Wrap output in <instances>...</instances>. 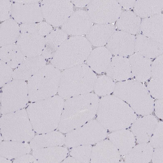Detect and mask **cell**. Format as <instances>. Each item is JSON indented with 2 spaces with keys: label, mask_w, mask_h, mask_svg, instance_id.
Segmentation results:
<instances>
[{
  "label": "cell",
  "mask_w": 163,
  "mask_h": 163,
  "mask_svg": "<svg viewBox=\"0 0 163 163\" xmlns=\"http://www.w3.org/2000/svg\"><path fill=\"white\" fill-rule=\"evenodd\" d=\"M99 101L97 95L90 93L66 99L58 130L66 133L88 122L95 115Z\"/></svg>",
  "instance_id": "1"
},
{
  "label": "cell",
  "mask_w": 163,
  "mask_h": 163,
  "mask_svg": "<svg viewBox=\"0 0 163 163\" xmlns=\"http://www.w3.org/2000/svg\"><path fill=\"white\" fill-rule=\"evenodd\" d=\"M97 78L87 64H82L65 69L61 74L59 96L66 99L90 93Z\"/></svg>",
  "instance_id": "2"
},
{
  "label": "cell",
  "mask_w": 163,
  "mask_h": 163,
  "mask_svg": "<svg viewBox=\"0 0 163 163\" xmlns=\"http://www.w3.org/2000/svg\"><path fill=\"white\" fill-rule=\"evenodd\" d=\"M64 101L59 96L33 102L28 111L32 123L38 131H50L58 127Z\"/></svg>",
  "instance_id": "3"
},
{
  "label": "cell",
  "mask_w": 163,
  "mask_h": 163,
  "mask_svg": "<svg viewBox=\"0 0 163 163\" xmlns=\"http://www.w3.org/2000/svg\"><path fill=\"white\" fill-rule=\"evenodd\" d=\"M92 49L91 43L83 36L67 38L52 57L51 65L60 70H64L83 64Z\"/></svg>",
  "instance_id": "4"
},
{
  "label": "cell",
  "mask_w": 163,
  "mask_h": 163,
  "mask_svg": "<svg viewBox=\"0 0 163 163\" xmlns=\"http://www.w3.org/2000/svg\"><path fill=\"white\" fill-rule=\"evenodd\" d=\"M61 72L52 65H46L28 80L29 101L32 102L47 99L58 92Z\"/></svg>",
  "instance_id": "5"
},
{
  "label": "cell",
  "mask_w": 163,
  "mask_h": 163,
  "mask_svg": "<svg viewBox=\"0 0 163 163\" xmlns=\"http://www.w3.org/2000/svg\"><path fill=\"white\" fill-rule=\"evenodd\" d=\"M28 101L27 84L25 81L14 79L3 86L1 95L3 112L22 107L27 105Z\"/></svg>",
  "instance_id": "6"
},
{
  "label": "cell",
  "mask_w": 163,
  "mask_h": 163,
  "mask_svg": "<svg viewBox=\"0 0 163 163\" xmlns=\"http://www.w3.org/2000/svg\"><path fill=\"white\" fill-rule=\"evenodd\" d=\"M87 12L92 22L105 24L116 21L122 11L117 0H91Z\"/></svg>",
  "instance_id": "7"
},
{
  "label": "cell",
  "mask_w": 163,
  "mask_h": 163,
  "mask_svg": "<svg viewBox=\"0 0 163 163\" xmlns=\"http://www.w3.org/2000/svg\"><path fill=\"white\" fill-rule=\"evenodd\" d=\"M42 6L46 20L55 26H62L73 13V5L70 0L44 1Z\"/></svg>",
  "instance_id": "8"
},
{
  "label": "cell",
  "mask_w": 163,
  "mask_h": 163,
  "mask_svg": "<svg viewBox=\"0 0 163 163\" xmlns=\"http://www.w3.org/2000/svg\"><path fill=\"white\" fill-rule=\"evenodd\" d=\"M135 37L120 31H115L106 44V48L114 55L126 57L134 52Z\"/></svg>",
  "instance_id": "9"
},
{
  "label": "cell",
  "mask_w": 163,
  "mask_h": 163,
  "mask_svg": "<svg viewBox=\"0 0 163 163\" xmlns=\"http://www.w3.org/2000/svg\"><path fill=\"white\" fill-rule=\"evenodd\" d=\"M92 21L87 12L78 10L72 13L62 27L67 34L81 36L88 32L92 26Z\"/></svg>",
  "instance_id": "10"
},
{
  "label": "cell",
  "mask_w": 163,
  "mask_h": 163,
  "mask_svg": "<svg viewBox=\"0 0 163 163\" xmlns=\"http://www.w3.org/2000/svg\"><path fill=\"white\" fill-rule=\"evenodd\" d=\"M46 64L45 58L42 55L27 57L15 68L13 78L24 81L28 80Z\"/></svg>",
  "instance_id": "11"
},
{
  "label": "cell",
  "mask_w": 163,
  "mask_h": 163,
  "mask_svg": "<svg viewBox=\"0 0 163 163\" xmlns=\"http://www.w3.org/2000/svg\"><path fill=\"white\" fill-rule=\"evenodd\" d=\"M45 45V38L37 34L24 35L19 38L17 46L25 56L32 57L42 54Z\"/></svg>",
  "instance_id": "12"
},
{
  "label": "cell",
  "mask_w": 163,
  "mask_h": 163,
  "mask_svg": "<svg viewBox=\"0 0 163 163\" xmlns=\"http://www.w3.org/2000/svg\"><path fill=\"white\" fill-rule=\"evenodd\" d=\"M134 52L144 57L153 58L162 54L163 44L139 34L135 37Z\"/></svg>",
  "instance_id": "13"
},
{
  "label": "cell",
  "mask_w": 163,
  "mask_h": 163,
  "mask_svg": "<svg viewBox=\"0 0 163 163\" xmlns=\"http://www.w3.org/2000/svg\"><path fill=\"white\" fill-rule=\"evenodd\" d=\"M163 16L160 13L143 18L141 21L140 29L142 34L162 44Z\"/></svg>",
  "instance_id": "14"
},
{
  "label": "cell",
  "mask_w": 163,
  "mask_h": 163,
  "mask_svg": "<svg viewBox=\"0 0 163 163\" xmlns=\"http://www.w3.org/2000/svg\"><path fill=\"white\" fill-rule=\"evenodd\" d=\"M106 71L108 76L116 80H126L132 76L129 59L121 56L112 58Z\"/></svg>",
  "instance_id": "15"
},
{
  "label": "cell",
  "mask_w": 163,
  "mask_h": 163,
  "mask_svg": "<svg viewBox=\"0 0 163 163\" xmlns=\"http://www.w3.org/2000/svg\"><path fill=\"white\" fill-rule=\"evenodd\" d=\"M115 29L112 24H97L92 26L86 33V38L91 45L102 47L106 44Z\"/></svg>",
  "instance_id": "16"
},
{
  "label": "cell",
  "mask_w": 163,
  "mask_h": 163,
  "mask_svg": "<svg viewBox=\"0 0 163 163\" xmlns=\"http://www.w3.org/2000/svg\"><path fill=\"white\" fill-rule=\"evenodd\" d=\"M112 54L103 47L92 50L87 60V65L98 73L106 71L112 58Z\"/></svg>",
  "instance_id": "17"
},
{
  "label": "cell",
  "mask_w": 163,
  "mask_h": 163,
  "mask_svg": "<svg viewBox=\"0 0 163 163\" xmlns=\"http://www.w3.org/2000/svg\"><path fill=\"white\" fill-rule=\"evenodd\" d=\"M132 76L137 80L144 82L151 76V60L149 58L135 53L129 59Z\"/></svg>",
  "instance_id": "18"
},
{
  "label": "cell",
  "mask_w": 163,
  "mask_h": 163,
  "mask_svg": "<svg viewBox=\"0 0 163 163\" xmlns=\"http://www.w3.org/2000/svg\"><path fill=\"white\" fill-rule=\"evenodd\" d=\"M141 21L134 12L128 10L122 12L116 25L120 30L134 35L140 32Z\"/></svg>",
  "instance_id": "19"
},
{
  "label": "cell",
  "mask_w": 163,
  "mask_h": 163,
  "mask_svg": "<svg viewBox=\"0 0 163 163\" xmlns=\"http://www.w3.org/2000/svg\"><path fill=\"white\" fill-rule=\"evenodd\" d=\"M163 6L162 0H136L134 12L140 18H147L160 13Z\"/></svg>",
  "instance_id": "20"
},
{
  "label": "cell",
  "mask_w": 163,
  "mask_h": 163,
  "mask_svg": "<svg viewBox=\"0 0 163 163\" xmlns=\"http://www.w3.org/2000/svg\"><path fill=\"white\" fill-rule=\"evenodd\" d=\"M67 34L57 29L49 33L45 38V45L41 55L45 58H52L61 44L67 39Z\"/></svg>",
  "instance_id": "21"
},
{
  "label": "cell",
  "mask_w": 163,
  "mask_h": 163,
  "mask_svg": "<svg viewBox=\"0 0 163 163\" xmlns=\"http://www.w3.org/2000/svg\"><path fill=\"white\" fill-rule=\"evenodd\" d=\"M0 59L13 69L17 68L25 58L18 46L11 44L3 46L1 48Z\"/></svg>",
  "instance_id": "22"
},
{
  "label": "cell",
  "mask_w": 163,
  "mask_h": 163,
  "mask_svg": "<svg viewBox=\"0 0 163 163\" xmlns=\"http://www.w3.org/2000/svg\"><path fill=\"white\" fill-rule=\"evenodd\" d=\"M39 152L40 160L44 162H60L66 157L68 153L67 148L60 146Z\"/></svg>",
  "instance_id": "23"
},
{
  "label": "cell",
  "mask_w": 163,
  "mask_h": 163,
  "mask_svg": "<svg viewBox=\"0 0 163 163\" xmlns=\"http://www.w3.org/2000/svg\"><path fill=\"white\" fill-rule=\"evenodd\" d=\"M115 85L113 79L110 77L102 75L97 78L93 90L97 95L105 96L113 92Z\"/></svg>",
  "instance_id": "24"
},
{
  "label": "cell",
  "mask_w": 163,
  "mask_h": 163,
  "mask_svg": "<svg viewBox=\"0 0 163 163\" xmlns=\"http://www.w3.org/2000/svg\"><path fill=\"white\" fill-rule=\"evenodd\" d=\"M37 142L38 146H61L65 143V136L61 132H55L47 135L39 137Z\"/></svg>",
  "instance_id": "25"
},
{
  "label": "cell",
  "mask_w": 163,
  "mask_h": 163,
  "mask_svg": "<svg viewBox=\"0 0 163 163\" xmlns=\"http://www.w3.org/2000/svg\"><path fill=\"white\" fill-rule=\"evenodd\" d=\"M163 54L158 56L151 63V76L153 79L163 80Z\"/></svg>",
  "instance_id": "26"
},
{
  "label": "cell",
  "mask_w": 163,
  "mask_h": 163,
  "mask_svg": "<svg viewBox=\"0 0 163 163\" xmlns=\"http://www.w3.org/2000/svg\"><path fill=\"white\" fill-rule=\"evenodd\" d=\"M147 89L153 97L158 99L163 98V80L153 79L148 83Z\"/></svg>",
  "instance_id": "27"
},
{
  "label": "cell",
  "mask_w": 163,
  "mask_h": 163,
  "mask_svg": "<svg viewBox=\"0 0 163 163\" xmlns=\"http://www.w3.org/2000/svg\"><path fill=\"white\" fill-rule=\"evenodd\" d=\"M0 86H3L13 78L12 68L3 61H0Z\"/></svg>",
  "instance_id": "28"
},
{
  "label": "cell",
  "mask_w": 163,
  "mask_h": 163,
  "mask_svg": "<svg viewBox=\"0 0 163 163\" xmlns=\"http://www.w3.org/2000/svg\"><path fill=\"white\" fill-rule=\"evenodd\" d=\"M90 148L88 147H83L74 148L70 151L72 156L81 162H86L88 161Z\"/></svg>",
  "instance_id": "29"
},
{
  "label": "cell",
  "mask_w": 163,
  "mask_h": 163,
  "mask_svg": "<svg viewBox=\"0 0 163 163\" xmlns=\"http://www.w3.org/2000/svg\"><path fill=\"white\" fill-rule=\"evenodd\" d=\"M50 26L45 23H41L38 25V34L42 36L48 34L52 30Z\"/></svg>",
  "instance_id": "30"
},
{
  "label": "cell",
  "mask_w": 163,
  "mask_h": 163,
  "mask_svg": "<svg viewBox=\"0 0 163 163\" xmlns=\"http://www.w3.org/2000/svg\"><path fill=\"white\" fill-rule=\"evenodd\" d=\"M136 0H118L121 7L126 9H130L133 8Z\"/></svg>",
  "instance_id": "31"
},
{
  "label": "cell",
  "mask_w": 163,
  "mask_h": 163,
  "mask_svg": "<svg viewBox=\"0 0 163 163\" xmlns=\"http://www.w3.org/2000/svg\"><path fill=\"white\" fill-rule=\"evenodd\" d=\"M91 0H72L71 2L78 7H83L88 5Z\"/></svg>",
  "instance_id": "32"
},
{
  "label": "cell",
  "mask_w": 163,
  "mask_h": 163,
  "mask_svg": "<svg viewBox=\"0 0 163 163\" xmlns=\"http://www.w3.org/2000/svg\"><path fill=\"white\" fill-rule=\"evenodd\" d=\"M76 162V160L71 157H68L66 158L62 161V163L74 162Z\"/></svg>",
  "instance_id": "33"
},
{
  "label": "cell",
  "mask_w": 163,
  "mask_h": 163,
  "mask_svg": "<svg viewBox=\"0 0 163 163\" xmlns=\"http://www.w3.org/2000/svg\"><path fill=\"white\" fill-rule=\"evenodd\" d=\"M22 143H25V141H23V142H22Z\"/></svg>",
  "instance_id": "34"
},
{
  "label": "cell",
  "mask_w": 163,
  "mask_h": 163,
  "mask_svg": "<svg viewBox=\"0 0 163 163\" xmlns=\"http://www.w3.org/2000/svg\"><path fill=\"white\" fill-rule=\"evenodd\" d=\"M153 134H152V135H151V137H152V136H153Z\"/></svg>",
  "instance_id": "35"
},
{
  "label": "cell",
  "mask_w": 163,
  "mask_h": 163,
  "mask_svg": "<svg viewBox=\"0 0 163 163\" xmlns=\"http://www.w3.org/2000/svg\"><path fill=\"white\" fill-rule=\"evenodd\" d=\"M109 132V131H107V132Z\"/></svg>",
  "instance_id": "36"
},
{
  "label": "cell",
  "mask_w": 163,
  "mask_h": 163,
  "mask_svg": "<svg viewBox=\"0 0 163 163\" xmlns=\"http://www.w3.org/2000/svg\"><path fill=\"white\" fill-rule=\"evenodd\" d=\"M128 129V128H126V129Z\"/></svg>",
  "instance_id": "37"
},
{
  "label": "cell",
  "mask_w": 163,
  "mask_h": 163,
  "mask_svg": "<svg viewBox=\"0 0 163 163\" xmlns=\"http://www.w3.org/2000/svg\"><path fill=\"white\" fill-rule=\"evenodd\" d=\"M130 128V127H129V128Z\"/></svg>",
  "instance_id": "38"
},
{
  "label": "cell",
  "mask_w": 163,
  "mask_h": 163,
  "mask_svg": "<svg viewBox=\"0 0 163 163\" xmlns=\"http://www.w3.org/2000/svg\"><path fill=\"white\" fill-rule=\"evenodd\" d=\"M135 139H136V140H137V139H136V138Z\"/></svg>",
  "instance_id": "39"
},
{
  "label": "cell",
  "mask_w": 163,
  "mask_h": 163,
  "mask_svg": "<svg viewBox=\"0 0 163 163\" xmlns=\"http://www.w3.org/2000/svg\"><path fill=\"white\" fill-rule=\"evenodd\" d=\"M137 144V143H136V144H135V145H136Z\"/></svg>",
  "instance_id": "40"
},
{
  "label": "cell",
  "mask_w": 163,
  "mask_h": 163,
  "mask_svg": "<svg viewBox=\"0 0 163 163\" xmlns=\"http://www.w3.org/2000/svg\"><path fill=\"white\" fill-rule=\"evenodd\" d=\"M148 142H150V141H148Z\"/></svg>",
  "instance_id": "41"
},
{
  "label": "cell",
  "mask_w": 163,
  "mask_h": 163,
  "mask_svg": "<svg viewBox=\"0 0 163 163\" xmlns=\"http://www.w3.org/2000/svg\"><path fill=\"white\" fill-rule=\"evenodd\" d=\"M28 143H29L30 142H28Z\"/></svg>",
  "instance_id": "42"
},
{
  "label": "cell",
  "mask_w": 163,
  "mask_h": 163,
  "mask_svg": "<svg viewBox=\"0 0 163 163\" xmlns=\"http://www.w3.org/2000/svg\"><path fill=\"white\" fill-rule=\"evenodd\" d=\"M13 161H12V162L13 163Z\"/></svg>",
  "instance_id": "43"
},
{
  "label": "cell",
  "mask_w": 163,
  "mask_h": 163,
  "mask_svg": "<svg viewBox=\"0 0 163 163\" xmlns=\"http://www.w3.org/2000/svg\"><path fill=\"white\" fill-rule=\"evenodd\" d=\"M1 136H2V135L1 134Z\"/></svg>",
  "instance_id": "44"
},
{
  "label": "cell",
  "mask_w": 163,
  "mask_h": 163,
  "mask_svg": "<svg viewBox=\"0 0 163 163\" xmlns=\"http://www.w3.org/2000/svg\"><path fill=\"white\" fill-rule=\"evenodd\" d=\"M10 141H12V140H10Z\"/></svg>",
  "instance_id": "45"
},
{
  "label": "cell",
  "mask_w": 163,
  "mask_h": 163,
  "mask_svg": "<svg viewBox=\"0 0 163 163\" xmlns=\"http://www.w3.org/2000/svg\"><path fill=\"white\" fill-rule=\"evenodd\" d=\"M14 159V158H13V159Z\"/></svg>",
  "instance_id": "46"
},
{
  "label": "cell",
  "mask_w": 163,
  "mask_h": 163,
  "mask_svg": "<svg viewBox=\"0 0 163 163\" xmlns=\"http://www.w3.org/2000/svg\"><path fill=\"white\" fill-rule=\"evenodd\" d=\"M136 142V141H135V143Z\"/></svg>",
  "instance_id": "47"
},
{
  "label": "cell",
  "mask_w": 163,
  "mask_h": 163,
  "mask_svg": "<svg viewBox=\"0 0 163 163\" xmlns=\"http://www.w3.org/2000/svg\"><path fill=\"white\" fill-rule=\"evenodd\" d=\"M118 150H119V149H118Z\"/></svg>",
  "instance_id": "48"
}]
</instances>
